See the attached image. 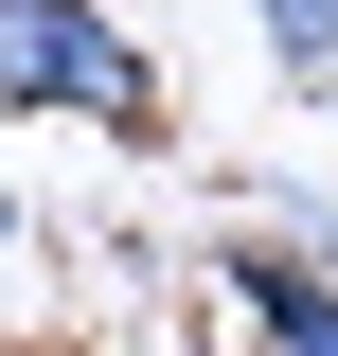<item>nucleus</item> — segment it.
I'll return each instance as SVG.
<instances>
[{
    "mask_svg": "<svg viewBox=\"0 0 338 356\" xmlns=\"http://www.w3.org/2000/svg\"><path fill=\"white\" fill-rule=\"evenodd\" d=\"M54 107V125H107V143H161V54L107 18V0H0V125Z\"/></svg>",
    "mask_w": 338,
    "mask_h": 356,
    "instance_id": "obj_1",
    "label": "nucleus"
},
{
    "mask_svg": "<svg viewBox=\"0 0 338 356\" xmlns=\"http://www.w3.org/2000/svg\"><path fill=\"white\" fill-rule=\"evenodd\" d=\"M250 36H267L285 89H338V0H250Z\"/></svg>",
    "mask_w": 338,
    "mask_h": 356,
    "instance_id": "obj_2",
    "label": "nucleus"
},
{
    "mask_svg": "<svg viewBox=\"0 0 338 356\" xmlns=\"http://www.w3.org/2000/svg\"><path fill=\"white\" fill-rule=\"evenodd\" d=\"M0 250H18V178H0Z\"/></svg>",
    "mask_w": 338,
    "mask_h": 356,
    "instance_id": "obj_3",
    "label": "nucleus"
},
{
    "mask_svg": "<svg viewBox=\"0 0 338 356\" xmlns=\"http://www.w3.org/2000/svg\"><path fill=\"white\" fill-rule=\"evenodd\" d=\"M107 18H125V0H107Z\"/></svg>",
    "mask_w": 338,
    "mask_h": 356,
    "instance_id": "obj_4",
    "label": "nucleus"
},
{
    "mask_svg": "<svg viewBox=\"0 0 338 356\" xmlns=\"http://www.w3.org/2000/svg\"><path fill=\"white\" fill-rule=\"evenodd\" d=\"M54 356H72V339H54Z\"/></svg>",
    "mask_w": 338,
    "mask_h": 356,
    "instance_id": "obj_5",
    "label": "nucleus"
}]
</instances>
